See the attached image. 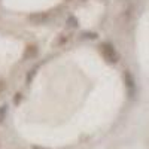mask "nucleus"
<instances>
[{"label": "nucleus", "instance_id": "f257e3e1", "mask_svg": "<svg viewBox=\"0 0 149 149\" xmlns=\"http://www.w3.org/2000/svg\"><path fill=\"white\" fill-rule=\"evenodd\" d=\"M100 52L104 57V60H107L109 63H116L118 58H119L116 49L113 48V45H110V43H102L100 45Z\"/></svg>", "mask_w": 149, "mask_h": 149}, {"label": "nucleus", "instance_id": "f03ea898", "mask_svg": "<svg viewBox=\"0 0 149 149\" xmlns=\"http://www.w3.org/2000/svg\"><path fill=\"white\" fill-rule=\"evenodd\" d=\"M36 54H37V48L36 46H27L26 52H24V57L29 58V57H34Z\"/></svg>", "mask_w": 149, "mask_h": 149}, {"label": "nucleus", "instance_id": "7ed1b4c3", "mask_svg": "<svg viewBox=\"0 0 149 149\" xmlns=\"http://www.w3.org/2000/svg\"><path fill=\"white\" fill-rule=\"evenodd\" d=\"M43 19H46V14H37V15L30 17V21H33V22H40Z\"/></svg>", "mask_w": 149, "mask_h": 149}, {"label": "nucleus", "instance_id": "20e7f679", "mask_svg": "<svg viewBox=\"0 0 149 149\" xmlns=\"http://www.w3.org/2000/svg\"><path fill=\"white\" fill-rule=\"evenodd\" d=\"M5 86H6V84H5L3 81H0V93H2V91L5 90Z\"/></svg>", "mask_w": 149, "mask_h": 149}, {"label": "nucleus", "instance_id": "39448f33", "mask_svg": "<svg viewBox=\"0 0 149 149\" xmlns=\"http://www.w3.org/2000/svg\"><path fill=\"white\" fill-rule=\"evenodd\" d=\"M21 100V94H17V97H15V103H18Z\"/></svg>", "mask_w": 149, "mask_h": 149}, {"label": "nucleus", "instance_id": "423d86ee", "mask_svg": "<svg viewBox=\"0 0 149 149\" xmlns=\"http://www.w3.org/2000/svg\"><path fill=\"white\" fill-rule=\"evenodd\" d=\"M33 149H46V148H40V146H34Z\"/></svg>", "mask_w": 149, "mask_h": 149}]
</instances>
